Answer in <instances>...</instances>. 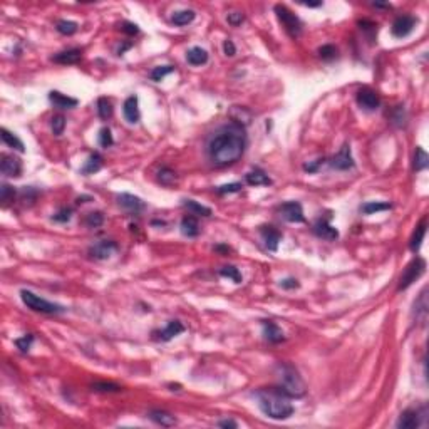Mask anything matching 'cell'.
<instances>
[{
  "instance_id": "cell-31",
  "label": "cell",
  "mask_w": 429,
  "mask_h": 429,
  "mask_svg": "<svg viewBox=\"0 0 429 429\" xmlns=\"http://www.w3.org/2000/svg\"><path fill=\"white\" fill-rule=\"evenodd\" d=\"M424 235H426V220H422L421 225L416 228V232L411 238L409 247H411L412 252H417V250L421 248V243H422V240H424Z\"/></svg>"
},
{
  "instance_id": "cell-49",
  "label": "cell",
  "mask_w": 429,
  "mask_h": 429,
  "mask_svg": "<svg viewBox=\"0 0 429 429\" xmlns=\"http://www.w3.org/2000/svg\"><path fill=\"white\" fill-rule=\"evenodd\" d=\"M280 287L285 289V290H292V289H299L300 283H299L297 278H292V277H290V278L282 280V282H280Z\"/></svg>"
},
{
  "instance_id": "cell-2",
  "label": "cell",
  "mask_w": 429,
  "mask_h": 429,
  "mask_svg": "<svg viewBox=\"0 0 429 429\" xmlns=\"http://www.w3.org/2000/svg\"><path fill=\"white\" fill-rule=\"evenodd\" d=\"M255 399L260 411L270 419L283 421L294 414V406L290 397L280 387H263L255 392Z\"/></svg>"
},
{
  "instance_id": "cell-19",
  "label": "cell",
  "mask_w": 429,
  "mask_h": 429,
  "mask_svg": "<svg viewBox=\"0 0 429 429\" xmlns=\"http://www.w3.org/2000/svg\"><path fill=\"white\" fill-rule=\"evenodd\" d=\"M122 112H124V117L127 122L131 124H136L139 121V107H137V96H129L126 101H124V107H122Z\"/></svg>"
},
{
  "instance_id": "cell-46",
  "label": "cell",
  "mask_w": 429,
  "mask_h": 429,
  "mask_svg": "<svg viewBox=\"0 0 429 429\" xmlns=\"http://www.w3.org/2000/svg\"><path fill=\"white\" fill-rule=\"evenodd\" d=\"M242 183H230V185H222L217 188L218 195H227V193H238L242 190Z\"/></svg>"
},
{
  "instance_id": "cell-50",
  "label": "cell",
  "mask_w": 429,
  "mask_h": 429,
  "mask_svg": "<svg viewBox=\"0 0 429 429\" xmlns=\"http://www.w3.org/2000/svg\"><path fill=\"white\" fill-rule=\"evenodd\" d=\"M223 50H225V54L230 55V57H232V55H235V52H237V49H235V44L232 42V40H225Z\"/></svg>"
},
{
  "instance_id": "cell-45",
  "label": "cell",
  "mask_w": 429,
  "mask_h": 429,
  "mask_svg": "<svg viewBox=\"0 0 429 429\" xmlns=\"http://www.w3.org/2000/svg\"><path fill=\"white\" fill-rule=\"evenodd\" d=\"M32 342H34V335L27 334V335L20 337V339H15V345H17L22 352H27L30 349V345H32Z\"/></svg>"
},
{
  "instance_id": "cell-28",
  "label": "cell",
  "mask_w": 429,
  "mask_h": 429,
  "mask_svg": "<svg viewBox=\"0 0 429 429\" xmlns=\"http://www.w3.org/2000/svg\"><path fill=\"white\" fill-rule=\"evenodd\" d=\"M101 168H103V158H101L98 153H93L89 156V160L86 161V165L83 166L81 173L83 175H93V173H98Z\"/></svg>"
},
{
  "instance_id": "cell-47",
  "label": "cell",
  "mask_w": 429,
  "mask_h": 429,
  "mask_svg": "<svg viewBox=\"0 0 429 429\" xmlns=\"http://www.w3.org/2000/svg\"><path fill=\"white\" fill-rule=\"evenodd\" d=\"M227 19H228L230 25H233V27H238V25L245 20V15L242 12H232V14H228Z\"/></svg>"
},
{
  "instance_id": "cell-33",
  "label": "cell",
  "mask_w": 429,
  "mask_h": 429,
  "mask_svg": "<svg viewBox=\"0 0 429 429\" xmlns=\"http://www.w3.org/2000/svg\"><path fill=\"white\" fill-rule=\"evenodd\" d=\"M427 165H429V156L426 155V151L422 150V148L417 146L416 153H414V170L422 171V170H426Z\"/></svg>"
},
{
  "instance_id": "cell-39",
  "label": "cell",
  "mask_w": 429,
  "mask_h": 429,
  "mask_svg": "<svg viewBox=\"0 0 429 429\" xmlns=\"http://www.w3.org/2000/svg\"><path fill=\"white\" fill-rule=\"evenodd\" d=\"M93 391H98V392H119L121 386L114 384V382H94Z\"/></svg>"
},
{
  "instance_id": "cell-16",
  "label": "cell",
  "mask_w": 429,
  "mask_h": 429,
  "mask_svg": "<svg viewBox=\"0 0 429 429\" xmlns=\"http://www.w3.org/2000/svg\"><path fill=\"white\" fill-rule=\"evenodd\" d=\"M183 332H185V325H183L180 320H170V322H168V325H166V329H163L160 332H153V334L156 335L158 340L168 342V340H171L173 337L183 334Z\"/></svg>"
},
{
  "instance_id": "cell-26",
  "label": "cell",
  "mask_w": 429,
  "mask_h": 429,
  "mask_svg": "<svg viewBox=\"0 0 429 429\" xmlns=\"http://www.w3.org/2000/svg\"><path fill=\"white\" fill-rule=\"evenodd\" d=\"M196 14L195 10H190V9H185V10H178L171 15V22L175 25H188L195 20Z\"/></svg>"
},
{
  "instance_id": "cell-18",
  "label": "cell",
  "mask_w": 429,
  "mask_h": 429,
  "mask_svg": "<svg viewBox=\"0 0 429 429\" xmlns=\"http://www.w3.org/2000/svg\"><path fill=\"white\" fill-rule=\"evenodd\" d=\"M262 327H263L265 340H268L270 344H278V342H282L285 339L282 329H280V327L275 324V322H272V320H262Z\"/></svg>"
},
{
  "instance_id": "cell-23",
  "label": "cell",
  "mask_w": 429,
  "mask_h": 429,
  "mask_svg": "<svg viewBox=\"0 0 429 429\" xmlns=\"http://www.w3.org/2000/svg\"><path fill=\"white\" fill-rule=\"evenodd\" d=\"M181 233L190 238L198 237V233H200V225H198V220L193 217V214H188V217L181 220Z\"/></svg>"
},
{
  "instance_id": "cell-48",
  "label": "cell",
  "mask_w": 429,
  "mask_h": 429,
  "mask_svg": "<svg viewBox=\"0 0 429 429\" xmlns=\"http://www.w3.org/2000/svg\"><path fill=\"white\" fill-rule=\"evenodd\" d=\"M121 30L124 34H127V35H136L137 32H139V27H137L136 24H132V22H122Z\"/></svg>"
},
{
  "instance_id": "cell-29",
  "label": "cell",
  "mask_w": 429,
  "mask_h": 429,
  "mask_svg": "<svg viewBox=\"0 0 429 429\" xmlns=\"http://www.w3.org/2000/svg\"><path fill=\"white\" fill-rule=\"evenodd\" d=\"M183 206H185L191 214H198V217H210L211 214L210 208L200 205V203L195 200H183Z\"/></svg>"
},
{
  "instance_id": "cell-30",
  "label": "cell",
  "mask_w": 429,
  "mask_h": 429,
  "mask_svg": "<svg viewBox=\"0 0 429 429\" xmlns=\"http://www.w3.org/2000/svg\"><path fill=\"white\" fill-rule=\"evenodd\" d=\"M392 205L387 201H369V203H364L361 206V211L366 213V214H372V213H377V211H386V210H391Z\"/></svg>"
},
{
  "instance_id": "cell-27",
  "label": "cell",
  "mask_w": 429,
  "mask_h": 429,
  "mask_svg": "<svg viewBox=\"0 0 429 429\" xmlns=\"http://www.w3.org/2000/svg\"><path fill=\"white\" fill-rule=\"evenodd\" d=\"M0 132H2V139H4V142H5V145H7L9 148H12V150L19 151V153H24V151H25L24 142L20 141L19 137L14 134V132H10L9 129H5V127H2V129H0Z\"/></svg>"
},
{
  "instance_id": "cell-15",
  "label": "cell",
  "mask_w": 429,
  "mask_h": 429,
  "mask_svg": "<svg viewBox=\"0 0 429 429\" xmlns=\"http://www.w3.org/2000/svg\"><path fill=\"white\" fill-rule=\"evenodd\" d=\"M399 429H414L421 426V412L417 409H406L397 419V424Z\"/></svg>"
},
{
  "instance_id": "cell-41",
  "label": "cell",
  "mask_w": 429,
  "mask_h": 429,
  "mask_svg": "<svg viewBox=\"0 0 429 429\" xmlns=\"http://www.w3.org/2000/svg\"><path fill=\"white\" fill-rule=\"evenodd\" d=\"M173 70H175L173 65H160V67H155L151 70V79L158 83V81H161L163 78H165V76L171 74Z\"/></svg>"
},
{
  "instance_id": "cell-53",
  "label": "cell",
  "mask_w": 429,
  "mask_h": 429,
  "mask_svg": "<svg viewBox=\"0 0 429 429\" xmlns=\"http://www.w3.org/2000/svg\"><path fill=\"white\" fill-rule=\"evenodd\" d=\"M131 45H132L131 42H127V44H124V45H121V47L117 49V55H122V54H124V50H126V49H129Z\"/></svg>"
},
{
  "instance_id": "cell-37",
  "label": "cell",
  "mask_w": 429,
  "mask_h": 429,
  "mask_svg": "<svg viewBox=\"0 0 429 429\" xmlns=\"http://www.w3.org/2000/svg\"><path fill=\"white\" fill-rule=\"evenodd\" d=\"M84 222L89 228H99L101 225L104 223V214L101 211H91V213L86 214Z\"/></svg>"
},
{
  "instance_id": "cell-44",
  "label": "cell",
  "mask_w": 429,
  "mask_h": 429,
  "mask_svg": "<svg viewBox=\"0 0 429 429\" xmlns=\"http://www.w3.org/2000/svg\"><path fill=\"white\" fill-rule=\"evenodd\" d=\"M14 196H15V190L12 186L9 185H2V190H0V198L4 201V206H7L10 201H14Z\"/></svg>"
},
{
  "instance_id": "cell-21",
  "label": "cell",
  "mask_w": 429,
  "mask_h": 429,
  "mask_svg": "<svg viewBox=\"0 0 429 429\" xmlns=\"http://www.w3.org/2000/svg\"><path fill=\"white\" fill-rule=\"evenodd\" d=\"M81 59H83V50L81 49L62 50V52L50 57V60H54V62H57V64H78Z\"/></svg>"
},
{
  "instance_id": "cell-38",
  "label": "cell",
  "mask_w": 429,
  "mask_h": 429,
  "mask_svg": "<svg viewBox=\"0 0 429 429\" xmlns=\"http://www.w3.org/2000/svg\"><path fill=\"white\" fill-rule=\"evenodd\" d=\"M50 127H52V132L55 136H60L65 129V117L62 114H57L50 119Z\"/></svg>"
},
{
  "instance_id": "cell-36",
  "label": "cell",
  "mask_w": 429,
  "mask_h": 429,
  "mask_svg": "<svg viewBox=\"0 0 429 429\" xmlns=\"http://www.w3.org/2000/svg\"><path fill=\"white\" fill-rule=\"evenodd\" d=\"M220 275H222V277H225V278H230V280H233L235 283H242V273H240V270L238 268H235V267H232V265H228V267H223L222 270H220Z\"/></svg>"
},
{
  "instance_id": "cell-5",
  "label": "cell",
  "mask_w": 429,
  "mask_h": 429,
  "mask_svg": "<svg viewBox=\"0 0 429 429\" xmlns=\"http://www.w3.org/2000/svg\"><path fill=\"white\" fill-rule=\"evenodd\" d=\"M275 14H277L278 20L282 22L285 30H287L292 37H299V35L302 34V22H300V19L294 12H290L285 5H280V4L275 5Z\"/></svg>"
},
{
  "instance_id": "cell-4",
  "label": "cell",
  "mask_w": 429,
  "mask_h": 429,
  "mask_svg": "<svg viewBox=\"0 0 429 429\" xmlns=\"http://www.w3.org/2000/svg\"><path fill=\"white\" fill-rule=\"evenodd\" d=\"M20 299L22 302L27 305L30 310L34 312H42V314H62L64 312V307L59 304H52L45 299H40L39 295H35L34 292L30 290H20Z\"/></svg>"
},
{
  "instance_id": "cell-54",
  "label": "cell",
  "mask_w": 429,
  "mask_h": 429,
  "mask_svg": "<svg viewBox=\"0 0 429 429\" xmlns=\"http://www.w3.org/2000/svg\"><path fill=\"white\" fill-rule=\"evenodd\" d=\"M302 5H305V7H320L322 2H314V4L312 2H304Z\"/></svg>"
},
{
  "instance_id": "cell-9",
  "label": "cell",
  "mask_w": 429,
  "mask_h": 429,
  "mask_svg": "<svg viewBox=\"0 0 429 429\" xmlns=\"http://www.w3.org/2000/svg\"><path fill=\"white\" fill-rule=\"evenodd\" d=\"M117 205L131 214L141 213L146 208L145 201H142L139 196L129 195V193H121V195H117Z\"/></svg>"
},
{
  "instance_id": "cell-6",
  "label": "cell",
  "mask_w": 429,
  "mask_h": 429,
  "mask_svg": "<svg viewBox=\"0 0 429 429\" xmlns=\"http://www.w3.org/2000/svg\"><path fill=\"white\" fill-rule=\"evenodd\" d=\"M426 270V262L422 260L421 257H416L412 258L407 267L404 268V272L401 275V280H399V287L397 290H406L412 282H416V278H419Z\"/></svg>"
},
{
  "instance_id": "cell-11",
  "label": "cell",
  "mask_w": 429,
  "mask_h": 429,
  "mask_svg": "<svg viewBox=\"0 0 429 429\" xmlns=\"http://www.w3.org/2000/svg\"><path fill=\"white\" fill-rule=\"evenodd\" d=\"M330 166L335 168V170H340V171H345V170L354 168V158H352L349 145H344L340 148V151L330 160Z\"/></svg>"
},
{
  "instance_id": "cell-34",
  "label": "cell",
  "mask_w": 429,
  "mask_h": 429,
  "mask_svg": "<svg viewBox=\"0 0 429 429\" xmlns=\"http://www.w3.org/2000/svg\"><path fill=\"white\" fill-rule=\"evenodd\" d=\"M55 29H57V32L62 35H73L78 32L79 25L73 22V20H59V22L55 24Z\"/></svg>"
},
{
  "instance_id": "cell-40",
  "label": "cell",
  "mask_w": 429,
  "mask_h": 429,
  "mask_svg": "<svg viewBox=\"0 0 429 429\" xmlns=\"http://www.w3.org/2000/svg\"><path fill=\"white\" fill-rule=\"evenodd\" d=\"M70 218H73V208L64 206V208H60L57 213H54L50 220H52V222H57V223H67Z\"/></svg>"
},
{
  "instance_id": "cell-12",
  "label": "cell",
  "mask_w": 429,
  "mask_h": 429,
  "mask_svg": "<svg viewBox=\"0 0 429 429\" xmlns=\"http://www.w3.org/2000/svg\"><path fill=\"white\" fill-rule=\"evenodd\" d=\"M357 104H359L364 111H376L381 106V99L377 93H374L369 88H364L357 93Z\"/></svg>"
},
{
  "instance_id": "cell-17",
  "label": "cell",
  "mask_w": 429,
  "mask_h": 429,
  "mask_svg": "<svg viewBox=\"0 0 429 429\" xmlns=\"http://www.w3.org/2000/svg\"><path fill=\"white\" fill-rule=\"evenodd\" d=\"M314 233L317 235L319 238L329 240V242L339 238V232H337V228H334L329 223V220H319V222H315L314 223Z\"/></svg>"
},
{
  "instance_id": "cell-51",
  "label": "cell",
  "mask_w": 429,
  "mask_h": 429,
  "mask_svg": "<svg viewBox=\"0 0 429 429\" xmlns=\"http://www.w3.org/2000/svg\"><path fill=\"white\" fill-rule=\"evenodd\" d=\"M218 426H220V427H233V429H235V427H238V424H237V422H235L233 419H225V421H220V422H218Z\"/></svg>"
},
{
  "instance_id": "cell-8",
  "label": "cell",
  "mask_w": 429,
  "mask_h": 429,
  "mask_svg": "<svg viewBox=\"0 0 429 429\" xmlns=\"http://www.w3.org/2000/svg\"><path fill=\"white\" fill-rule=\"evenodd\" d=\"M416 22L417 20L414 17H411V15H401V17H397L394 20V24H392V27H391V32L397 39L407 37V35L414 30Z\"/></svg>"
},
{
  "instance_id": "cell-3",
  "label": "cell",
  "mask_w": 429,
  "mask_h": 429,
  "mask_svg": "<svg viewBox=\"0 0 429 429\" xmlns=\"http://www.w3.org/2000/svg\"><path fill=\"white\" fill-rule=\"evenodd\" d=\"M275 376H277L278 387L282 389L289 397H304L307 392V386L299 374V371L294 366L287 364V362H280L275 367Z\"/></svg>"
},
{
  "instance_id": "cell-22",
  "label": "cell",
  "mask_w": 429,
  "mask_h": 429,
  "mask_svg": "<svg viewBox=\"0 0 429 429\" xmlns=\"http://www.w3.org/2000/svg\"><path fill=\"white\" fill-rule=\"evenodd\" d=\"M247 183L250 186H267V185H272V180L268 178V175L258 168H255L250 173H247Z\"/></svg>"
},
{
  "instance_id": "cell-52",
  "label": "cell",
  "mask_w": 429,
  "mask_h": 429,
  "mask_svg": "<svg viewBox=\"0 0 429 429\" xmlns=\"http://www.w3.org/2000/svg\"><path fill=\"white\" fill-rule=\"evenodd\" d=\"M214 250H217V252H220V253H228V252H232V250H230V247H227V245H217V247H214Z\"/></svg>"
},
{
  "instance_id": "cell-14",
  "label": "cell",
  "mask_w": 429,
  "mask_h": 429,
  "mask_svg": "<svg viewBox=\"0 0 429 429\" xmlns=\"http://www.w3.org/2000/svg\"><path fill=\"white\" fill-rule=\"evenodd\" d=\"M0 170L5 176L9 178H17L22 173V163H20L19 158L10 156V155H4L2 156V163H0Z\"/></svg>"
},
{
  "instance_id": "cell-20",
  "label": "cell",
  "mask_w": 429,
  "mask_h": 429,
  "mask_svg": "<svg viewBox=\"0 0 429 429\" xmlns=\"http://www.w3.org/2000/svg\"><path fill=\"white\" fill-rule=\"evenodd\" d=\"M49 101L55 107H59V109H73V107L78 106V99L69 98V96L59 93V91H50V93H49Z\"/></svg>"
},
{
  "instance_id": "cell-10",
  "label": "cell",
  "mask_w": 429,
  "mask_h": 429,
  "mask_svg": "<svg viewBox=\"0 0 429 429\" xmlns=\"http://www.w3.org/2000/svg\"><path fill=\"white\" fill-rule=\"evenodd\" d=\"M117 250V243L112 240H101L89 248V255L96 260H107Z\"/></svg>"
},
{
  "instance_id": "cell-43",
  "label": "cell",
  "mask_w": 429,
  "mask_h": 429,
  "mask_svg": "<svg viewBox=\"0 0 429 429\" xmlns=\"http://www.w3.org/2000/svg\"><path fill=\"white\" fill-rule=\"evenodd\" d=\"M319 55H320L322 59H325V60L334 59L335 55H337V47H335V45H332V44L322 45V47L319 49Z\"/></svg>"
},
{
  "instance_id": "cell-7",
  "label": "cell",
  "mask_w": 429,
  "mask_h": 429,
  "mask_svg": "<svg viewBox=\"0 0 429 429\" xmlns=\"http://www.w3.org/2000/svg\"><path fill=\"white\" fill-rule=\"evenodd\" d=\"M278 213L285 222H290V223H304L305 222L302 205L297 201H287V203H283V205H280Z\"/></svg>"
},
{
  "instance_id": "cell-1",
  "label": "cell",
  "mask_w": 429,
  "mask_h": 429,
  "mask_svg": "<svg viewBox=\"0 0 429 429\" xmlns=\"http://www.w3.org/2000/svg\"><path fill=\"white\" fill-rule=\"evenodd\" d=\"M247 148L245 127L237 122L220 126L206 142V153L213 165L228 166L238 161Z\"/></svg>"
},
{
  "instance_id": "cell-35",
  "label": "cell",
  "mask_w": 429,
  "mask_h": 429,
  "mask_svg": "<svg viewBox=\"0 0 429 429\" xmlns=\"http://www.w3.org/2000/svg\"><path fill=\"white\" fill-rule=\"evenodd\" d=\"M98 114L101 119H109L112 116V104L107 98H99L98 99Z\"/></svg>"
},
{
  "instance_id": "cell-13",
  "label": "cell",
  "mask_w": 429,
  "mask_h": 429,
  "mask_svg": "<svg viewBox=\"0 0 429 429\" xmlns=\"http://www.w3.org/2000/svg\"><path fill=\"white\" fill-rule=\"evenodd\" d=\"M260 235H262V238L265 242V247H267L270 252H277L278 243H280V240H282V233H280L275 227H272V225H262V227H260Z\"/></svg>"
},
{
  "instance_id": "cell-42",
  "label": "cell",
  "mask_w": 429,
  "mask_h": 429,
  "mask_svg": "<svg viewBox=\"0 0 429 429\" xmlns=\"http://www.w3.org/2000/svg\"><path fill=\"white\" fill-rule=\"evenodd\" d=\"M99 145L103 148H111L114 145V139H112L109 127H103V129L99 131Z\"/></svg>"
},
{
  "instance_id": "cell-32",
  "label": "cell",
  "mask_w": 429,
  "mask_h": 429,
  "mask_svg": "<svg viewBox=\"0 0 429 429\" xmlns=\"http://www.w3.org/2000/svg\"><path fill=\"white\" fill-rule=\"evenodd\" d=\"M158 181L161 183V185L165 186H171L176 183V173L170 170V168H161L160 171H158Z\"/></svg>"
},
{
  "instance_id": "cell-25",
  "label": "cell",
  "mask_w": 429,
  "mask_h": 429,
  "mask_svg": "<svg viewBox=\"0 0 429 429\" xmlns=\"http://www.w3.org/2000/svg\"><path fill=\"white\" fill-rule=\"evenodd\" d=\"M186 60L191 65H203L208 62V52L201 47H191L186 54Z\"/></svg>"
},
{
  "instance_id": "cell-24",
  "label": "cell",
  "mask_w": 429,
  "mask_h": 429,
  "mask_svg": "<svg viewBox=\"0 0 429 429\" xmlns=\"http://www.w3.org/2000/svg\"><path fill=\"white\" fill-rule=\"evenodd\" d=\"M148 417H150L151 421H155L156 424L160 426H165V427H171L176 424V417L171 416L170 412L166 411H151L150 414H148Z\"/></svg>"
}]
</instances>
